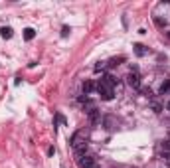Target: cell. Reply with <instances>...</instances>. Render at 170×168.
Segmentation results:
<instances>
[{
  "label": "cell",
  "instance_id": "1",
  "mask_svg": "<svg viewBox=\"0 0 170 168\" xmlns=\"http://www.w3.org/2000/svg\"><path fill=\"white\" fill-rule=\"evenodd\" d=\"M115 85H117V79L113 75H105L95 83V91L99 93V97L103 101H111L115 97Z\"/></svg>",
  "mask_w": 170,
  "mask_h": 168
},
{
  "label": "cell",
  "instance_id": "2",
  "mask_svg": "<svg viewBox=\"0 0 170 168\" xmlns=\"http://www.w3.org/2000/svg\"><path fill=\"white\" fill-rule=\"evenodd\" d=\"M71 146H73V150H75L77 156L85 154V150H87V137H85L83 130H79V133H75L71 137Z\"/></svg>",
  "mask_w": 170,
  "mask_h": 168
},
{
  "label": "cell",
  "instance_id": "3",
  "mask_svg": "<svg viewBox=\"0 0 170 168\" xmlns=\"http://www.w3.org/2000/svg\"><path fill=\"white\" fill-rule=\"evenodd\" d=\"M127 85L131 89H140V75H139V69L136 67H131L129 75H127Z\"/></svg>",
  "mask_w": 170,
  "mask_h": 168
},
{
  "label": "cell",
  "instance_id": "4",
  "mask_svg": "<svg viewBox=\"0 0 170 168\" xmlns=\"http://www.w3.org/2000/svg\"><path fill=\"white\" fill-rule=\"evenodd\" d=\"M77 164L79 168H97V160H95V156L83 154V156H77Z\"/></svg>",
  "mask_w": 170,
  "mask_h": 168
},
{
  "label": "cell",
  "instance_id": "5",
  "mask_svg": "<svg viewBox=\"0 0 170 168\" xmlns=\"http://www.w3.org/2000/svg\"><path fill=\"white\" fill-rule=\"evenodd\" d=\"M87 115H89V119H91V123H99V121H101V115H99V111H97L93 105H89Z\"/></svg>",
  "mask_w": 170,
  "mask_h": 168
},
{
  "label": "cell",
  "instance_id": "6",
  "mask_svg": "<svg viewBox=\"0 0 170 168\" xmlns=\"http://www.w3.org/2000/svg\"><path fill=\"white\" fill-rule=\"evenodd\" d=\"M133 48H135V54L139 55V58H143V55L148 54V48H146V46H143V44H135Z\"/></svg>",
  "mask_w": 170,
  "mask_h": 168
},
{
  "label": "cell",
  "instance_id": "7",
  "mask_svg": "<svg viewBox=\"0 0 170 168\" xmlns=\"http://www.w3.org/2000/svg\"><path fill=\"white\" fill-rule=\"evenodd\" d=\"M12 34H14V32H12V28H10V26H4L2 30H0V36H2L4 40H10V38H12Z\"/></svg>",
  "mask_w": 170,
  "mask_h": 168
},
{
  "label": "cell",
  "instance_id": "8",
  "mask_svg": "<svg viewBox=\"0 0 170 168\" xmlns=\"http://www.w3.org/2000/svg\"><path fill=\"white\" fill-rule=\"evenodd\" d=\"M93 89H95V83H93V81H85L83 83V93H85V95H89Z\"/></svg>",
  "mask_w": 170,
  "mask_h": 168
},
{
  "label": "cell",
  "instance_id": "9",
  "mask_svg": "<svg viewBox=\"0 0 170 168\" xmlns=\"http://www.w3.org/2000/svg\"><path fill=\"white\" fill-rule=\"evenodd\" d=\"M103 125H105L109 130H113L115 129V119H113V117H105V119H103Z\"/></svg>",
  "mask_w": 170,
  "mask_h": 168
},
{
  "label": "cell",
  "instance_id": "10",
  "mask_svg": "<svg viewBox=\"0 0 170 168\" xmlns=\"http://www.w3.org/2000/svg\"><path fill=\"white\" fill-rule=\"evenodd\" d=\"M34 36H36V30H34V28H26V30H24V40L30 42V40H34Z\"/></svg>",
  "mask_w": 170,
  "mask_h": 168
},
{
  "label": "cell",
  "instance_id": "11",
  "mask_svg": "<svg viewBox=\"0 0 170 168\" xmlns=\"http://www.w3.org/2000/svg\"><path fill=\"white\" fill-rule=\"evenodd\" d=\"M168 91H170V79H166V81H164L162 85H160V89H158V93H160V95H166Z\"/></svg>",
  "mask_w": 170,
  "mask_h": 168
},
{
  "label": "cell",
  "instance_id": "12",
  "mask_svg": "<svg viewBox=\"0 0 170 168\" xmlns=\"http://www.w3.org/2000/svg\"><path fill=\"white\" fill-rule=\"evenodd\" d=\"M69 34V28L67 26H63V28H61V36H63V38H65V36H67Z\"/></svg>",
  "mask_w": 170,
  "mask_h": 168
},
{
  "label": "cell",
  "instance_id": "13",
  "mask_svg": "<svg viewBox=\"0 0 170 168\" xmlns=\"http://www.w3.org/2000/svg\"><path fill=\"white\" fill-rule=\"evenodd\" d=\"M103 67H105V63H103V62H99V63L95 65V71H99V69H103Z\"/></svg>",
  "mask_w": 170,
  "mask_h": 168
},
{
  "label": "cell",
  "instance_id": "14",
  "mask_svg": "<svg viewBox=\"0 0 170 168\" xmlns=\"http://www.w3.org/2000/svg\"><path fill=\"white\" fill-rule=\"evenodd\" d=\"M166 111H168V113H170V101H168V105H166Z\"/></svg>",
  "mask_w": 170,
  "mask_h": 168
},
{
  "label": "cell",
  "instance_id": "15",
  "mask_svg": "<svg viewBox=\"0 0 170 168\" xmlns=\"http://www.w3.org/2000/svg\"><path fill=\"white\" fill-rule=\"evenodd\" d=\"M168 38H170V32H168Z\"/></svg>",
  "mask_w": 170,
  "mask_h": 168
}]
</instances>
